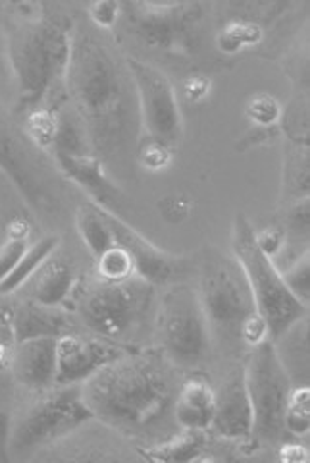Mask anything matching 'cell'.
<instances>
[{"label":"cell","mask_w":310,"mask_h":463,"mask_svg":"<svg viewBox=\"0 0 310 463\" xmlns=\"http://www.w3.org/2000/svg\"><path fill=\"white\" fill-rule=\"evenodd\" d=\"M58 120H61V112L49 107H39L32 112H27L25 129L29 139H32L37 147L51 151L58 132Z\"/></svg>","instance_id":"cell-26"},{"label":"cell","mask_w":310,"mask_h":463,"mask_svg":"<svg viewBox=\"0 0 310 463\" xmlns=\"http://www.w3.org/2000/svg\"><path fill=\"white\" fill-rule=\"evenodd\" d=\"M71 45L73 29L62 22H39L14 39L10 62L22 112L44 107L54 87L64 81Z\"/></svg>","instance_id":"cell-5"},{"label":"cell","mask_w":310,"mask_h":463,"mask_svg":"<svg viewBox=\"0 0 310 463\" xmlns=\"http://www.w3.org/2000/svg\"><path fill=\"white\" fill-rule=\"evenodd\" d=\"M199 298L211 335L214 332L228 344L243 342L250 347L270 340L268 326L257 311L238 260L221 255L206 259L201 270Z\"/></svg>","instance_id":"cell-3"},{"label":"cell","mask_w":310,"mask_h":463,"mask_svg":"<svg viewBox=\"0 0 310 463\" xmlns=\"http://www.w3.org/2000/svg\"><path fill=\"white\" fill-rule=\"evenodd\" d=\"M8 3H10V5H16V6H20V5H25L27 0H8Z\"/></svg>","instance_id":"cell-39"},{"label":"cell","mask_w":310,"mask_h":463,"mask_svg":"<svg viewBox=\"0 0 310 463\" xmlns=\"http://www.w3.org/2000/svg\"><path fill=\"white\" fill-rule=\"evenodd\" d=\"M264 39V29L250 20H231L216 35V47L224 54H238L243 49L257 47Z\"/></svg>","instance_id":"cell-24"},{"label":"cell","mask_w":310,"mask_h":463,"mask_svg":"<svg viewBox=\"0 0 310 463\" xmlns=\"http://www.w3.org/2000/svg\"><path fill=\"white\" fill-rule=\"evenodd\" d=\"M155 286L131 274L124 280L78 282L71 294V307L91 335L124 344L143 328L153 307Z\"/></svg>","instance_id":"cell-4"},{"label":"cell","mask_w":310,"mask_h":463,"mask_svg":"<svg viewBox=\"0 0 310 463\" xmlns=\"http://www.w3.org/2000/svg\"><path fill=\"white\" fill-rule=\"evenodd\" d=\"M156 335L172 365L202 364L209 355L211 328L197 288L180 280L166 286L156 315Z\"/></svg>","instance_id":"cell-7"},{"label":"cell","mask_w":310,"mask_h":463,"mask_svg":"<svg viewBox=\"0 0 310 463\" xmlns=\"http://www.w3.org/2000/svg\"><path fill=\"white\" fill-rule=\"evenodd\" d=\"M284 432L291 437L306 439L310 432V390L308 384L291 386L286 410H284Z\"/></svg>","instance_id":"cell-25"},{"label":"cell","mask_w":310,"mask_h":463,"mask_svg":"<svg viewBox=\"0 0 310 463\" xmlns=\"http://www.w3.org/2000/svg\"><path fill=\"white\" fill-rule=\"evenodd\" d=\"M0 170L6 174L14 187H18L20 195L35 213L42 214L52 211V197L49 195V192H44V187L33 176L32 170L25 166L18 147L3 129H0Z\"/></svg>","instance_id":"cell-19"},{"label":"cell","mask_w":310,"mask_h":463,"mask_svg":"<svg viewBox=\"0 0 310 463\" xmlns=\"http://www.w3.org/2000/svg\"><path fill=\"white\" fill-rule=\"evenodd\" d=\"M174 161V147L146 136L139 145V165L146 172H164Z\"/></svg>","instance_id":"cell-30"},{"label":"cell","mask_w":310,"mask_h":463,"mask_svg":"<svg viewBox=\"0 0 310 463\" xmlns=\"http://www.w3.org/2000/svg\"><path fill=\"white\" fill-rule=\"evenodd\" d=\"M257 241L266 255L276 259V255H279V251L286 248V232L279 228H266L257 232Z\"/></svg>","instance_id":"cell-33"},{"label":"cell","mask_w":310,"mask_h":463,"mask_svg":"<svg viewBox=\"0 0 310 463\" xmlns=\"http://www.w3.org/2000/svg\"><path fill=\"white\" fill-rule=\"evenodd\" d=\"M52 158L68 180H71L78 187L91 197L95 205L107 209L110 213L120 211L126 207V194L117 187V184L110 178L100 156L95 151L83 153H61L54 151Z\"/></svg>","instance_id":"cell-14"},{"label":"cell","mask_w":310,"mask_h":463,"mask_svg":"<svg viewBox=\"0 0 310 463\" xmlns=\"http://www.w3.org/2000/svg\"><path fill=\"white\" fill-rule=\"evenodd\" d=\"M122 16V0H93L91 6H89V18L102 32L112 29Z\"/></svg>","instance_id":"cell-32"},{"label":"cell","mask_w":310,"mask_h":463,"mask_svg":"<svg viewBox=\"0 0 310 463\" xmlns=\"http://www.w3.org/2000/svg\"><path fill=\"white\" fill-rule=\"evenodd\" d=\"M126 68L136 87L145 134L175 147L183 137L185 120L174 83L164 71L136 56H126Z\"/></svg>","instance_id":"cell-11"},{"label":"cell","mask_w":310,"mask_h":463,"mask_svg":"<svg viewBox=\"0 0 310 463\" xmlns=\"http://www.w3.org/2000/svg\"><path fill=\"white\" fill-rule=\"evenodd\" d=\"M89 421L93 413L87 408L81 384L54 386L29 408L12 429L8 448L20 458L49 448L51 444L70 437Z\"/></svg>","instance_id":"cell-8"},{"label":"cell","mask_w":310,"mask_h":463,"mask_svg":"<svg viewBox=\"0 0 310 463\" xmlns=\"http://www.w3.org/2000/svg\"><path fill=\"white\" fill-rule=\"evenodd\" d=\"M216 408V388L204 374H191L177 386L172 415L182 430H209Z\"/></svg>","instance_id":"cell-18"},{"label":"cell","mask_w":310,"mask_h":463,"mask_svg":"<svg viewBox=\"0 0 310 463\" xmlns=\"http://www.w3.org/2000/svg\"><path fill=\"white\" fill-rule=\"evenodd\" d=\"M209 430L226 440H249L253 437V408L247 394L243 369L230 374L216 390V408Z\"/></svg>","instance_id":"cell-15"},{"label":"cell","mask_w":310,"mask_h":463,"mask_svg":"<svg viewBox=\"0 0 310 463\" xmlns=\"http://www.w3.org/2000/svg\"><path fill=\"white\" fill-rule=\"evenodd\" d=\"M247 118L258 128H272L282 118V105L268 93H258L249 99Z\"/></svg>","instance_id":"cell-29"},{"label":"cell","mask_w":310,"mask_h":463,"mask_svg":"<svg viewBox=\"0 0 310 463\" xmlns=\"http://www.w3.org/2000/svg\"><path fill=\"white\" fill-rule=\"evenodd\" d=\"M10 365L16 381L42 394L56 386V338H32L14 344Z\"/></svg>","instance_id":"cell-16"},{"label":"cell","mask_w":310,"mask_h":463,"mask_svg":"<svg viewBox=\"0 0 310 463\" xmlns=\"http://www.w3.org/2000/svg\"><path fill=\"white\" fill-rule=\"evenodd\" d=\"M27 224L14 222L8 230V240L0 245V282H3L10 270L16 267L20 257L27 250Z\"/></svg>","instance_id":"cell-28"},{"label":"cell","mask_w":310,"mask_h":463,"mask_svg":"<svg viewBox=\"0 0 310 463\" xmlns=\"http://www.w3.org/2000/svg\"><path fill=\"white\" fill-rule=\"evenodd\" d=\"M107 219L112 228V234L116 243H120L122 248L129 253L133 260V269H136L137 277L146 280L149 284L156 286H168L172 282H177L183 272L185 260L182 257H175L168 251H162L151 243L139 232L129 226L120 214L107 211Z\"/></svg>","instance_id":"cell-13"},{"label":"cell","mask_w":310,"mask_h":463,"mask_svg":"<svg viewBox=\"0 0 310 463\" xmlns=\"http://www.w3.org/2000/svg\"><path fill=\"white\" fill-rule=\"evenodd\" d=\"M58 243H61V240L56 236H47L32 245H27V250L20 257L16 267H14L8 277L0 282V296H8L22 289V286L32 279L33 272L44 263V259L51 257L58 250Z\"/></svg>","instance_id":"cell-23"},{"label":"cell","mask_w":310,"mask_h":463,"mask_svg":"<svg viewBox=\"0 0 310 463\" xmlns=\"http://www.w3.org/2000/svg\"><path fill=\"white\" fill-rule=\"evenodd\" d=\"M64 85L93 149L112 151L122 145L129 128L124 76L97 37L73 32Z\"/></svg>","instance_id":"cell-2"},{"label":"cell","mask_w":310,"mask_h":463,"mask_svg":"<svg viewBox=\"0 0 310 463\" xmlns=\"http://www.w3.org/2000/svg\"><path fill=\"white\" fill-rule=\"evenodd\" d=\"M136 274L129 253L120 243H114L105 253L97 257V279L100 280H124Z\"/></svg>","instance_id":"cell-27"},{"label":"cell","mask_w":310,"mask_h":463,"mask_svg":"<svg viewBox=\"0 0 310 463\" xmlns=\"http://www.w3.org/2000/svg\"><path fill=\"white\" fill-rule=\"evenodd\" d=\"M162 352L129 350L81 383L93 419L139 437L151 432L172 411L175 379Z\"/></svg>","instance_id":"cell-1"},{"label":"cell","mask_w":310,"mask_h":463,"mask_svg":"<svg viewBox=\"0 0 310 463\" xmlns=\"http://www.w3.org/2000/svg\"><path fill=\"white\" fill-rule=\"evenodd\" d=\"M129 350V345L70 330L56 338V386L81 384Z\"/></svg>","instance_id":"cell-12"},{"label":"cell","mask_w":310,"mask_h":463,"mask_svg":"<svg viewBox=\"0 0 310 463\" xmlns=\"http://www.w3.org/2000/svg\"><path fill=\"white\" fill-rule=\"evenodd\" d=\"M282 277L291 292L303 303H308L310 296H308V251L306 250L293 260L291 267L282 270Z\"/></svg>","instance_id":"cell-31"},{"label":"cell","mask_w":310,"mask_h":463,"mask_svg":"<svg viewBox=\"0 0 310 463\" xmlns=\"http://www.w3.org/2000/svg\"><path fill=\"white\" fill-rule=\"evenodd\" d=\"M245 386L253 408V437L276 442L284 437V410L293 379L272 340L253 345L243 369Z\"/></svg>","instance_id":"cell-10"},{"label":"cell","mask_w":310,"mask_h":463,"mask_svg":"<svg viewBox=\"0 0 310 463\" xmlns=\"http://www.w3.org/2000/svg\"><path fill=\"white\" fill-rule=\"evenodd\" d=\"M162 214L168 221H182L189 214V201L183 197H168L162 201Z\"/></svg>","instance_id":"cell-36"},{"label":"cell","mask_w":310,"mask_h":463,"mask_svg":"<svg viewBox=\"0 0 310 463\" xmlns=\"http://www.w3.org/2000/svg\"><path fill=\"white\" fill-rule=\"evenodd\" d=\"M231 251L245 274L257 311L268 326V338L277 342L291 326L308 317V303H303L287 288L282 270L272 257L262 251L257 241V230L243 214H238L233 221Z\"/></svg>","instance_id":"cell-6"},{"label":"cell","mask_w":310,"mask_h":463,"mask_svg":"<svg viewBox=\"0 0 310 463\" xmlns=\"http://www.w3.org/2000/svg\"><path fill=\"white\" fill-rule=\"evenodd\" d=\"M287 221H289V228L295 232V234L301 236L303 240L308 238V197L293 201Z\"/></svg>","instance_id":"cell-34"},{"label":"cell","mask_w":310,"mask_h":463,"mask_svg":"<svg viewBox=\"0 0 310 463\" xmlns=\"http://www.w3.org/2000/svg\"><path fill=\"white\" fill-rule=\"evenodd\" d=\"M204 430H183L180 437H174L164 444H156L145 448V458L151 461L164 463H185V461H202L212 459L206 456V437Z\"/></svg>","instance_id":"cell-22"},{"label":"cell","mask_w":310,"mask_h":463,"mask_svg":"<svg viewBox=\"0 0 310 463\" xmlns=\"http://www.w3.org/2000/svg\"><path fill=\"white\" fill-rule=\"evenodd\" d=\"M78 282L80 277L76 267L66 257L56 255L54 251L51 257L44 259V263L22 286V289L25 288L27 299L39 303V306L62 309L70 303Z\"/></svg>","instance_id":"cell-17"},{"label":"cell","mask_w":310,"mask_h":463,"mask_svg":"<svg viewBox=\"0 0 310 463\" xmlns=\"http://www.w3.org/2000/svg\"><path fill=\"white\" fill-rule=\"evenodd\" d=\"M12 350H14V345H10L8 342L0 338V369H3L6 364H10Z\"/></svg>","instance_id":"cell-38"},{"label":"cell","mask_w":310,"mask_h":463,"mask_svg":"<svg viewBox=\"0 0 310 463\" xmlns=\"http://www.w3.org/2000/svg\"><path fill=\"white\" fill-rule=\"evenodd\" d=\"M71 330L70 318L56 307H44L25 299L14 306V342L32 338H58Z\"/></svg>","instance_id":"cell-20"},{"label":"cell","mask_w":310,"mask_h":463,"mask_svg":"<svg viewBox=\"0 0 310 463\" xmlns=\"http://www.w3.org/2000/svg\"><path fill=\"white\" fill-rule=\"evenodd\" d=\"M185 97L189 103H201L206 97H209L212 90V81L206 76H193L185 81Z\"/></svg>","instance_id":"cell-35"},{"label":"cell","mask_w":310,"mask_h":463,"mask_svg":"<svg viewBox=\"0 0 310 463\" xmlns=\"http://www.w3.org/2000/svg\"><path fill=\"white\" fill-rule=\"evenodd\" d=\"M122 8L131 32L149 49L177 58L199 51L204 14L197 3L124 0Z\"/></svg>","instance_id":"cell-9"},{"label":"cell","mask_w":310,"mask_h":463,"mask_svg":"<svg viewBox=\"0 0 310 463\" xmlns=\"http://www.w3.org/2000/svg\"><path fill=\"white\" fill-rule=\"evenodd\" d=\"M277 458L286 461V463H305V461H308V450L303 444L287 442V444H282V448H279Z\"/></svg>","instance_id":"cell-37"},{"label":"cell","mask_w":310,"mask_h":463,"mask_svg":"<svg viewBox=\"0 0 310 463\" xmlns=\"http://www.w3.org/2000/svg\"><path fill=\"white\" fill-rule=\"evenodd\" d=\"M76 228L87 251L95 259L116 243L105 209L95 205L93 201L83 203L76 211Z\"/></svg>","instance_id":"cell-21"}]
</instances>
